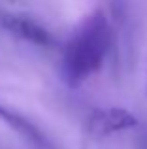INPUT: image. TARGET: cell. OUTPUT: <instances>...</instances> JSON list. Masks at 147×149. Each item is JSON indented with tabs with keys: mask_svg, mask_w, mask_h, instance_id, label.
Listing matches in <instances>:
<instances>
[{
	"mask_svg": "<svg viewBox=\"0 0 147 149\" xmlns=\"http://www.w3.org/2000/svg\"><path fill=\"white\" fill-rule=\"evenodd\" d=\"M111 45V26L100 10L92 11L74 29L62 49L60 72L68 85L83 83L102 68Z\"/></svg>",
	"mask_w": 147,
	"mask_h": 149,
	"instance_id": "obj_1",
	"label": "cell"
},
{
	"mask_svg": "<svg viewBox=\"0 0 147 149\" xmlns=\"http://www.w3.org/2000/svg\"><path fill=\"white\" fill-rule=\"evenodd\" d=\"M0 121L6 123L11 130H15V134L21 136L32 149H57L36 123L4 104H0Z\"/></svg>",
	"mask_w": 147,
	"mask_h": 149,
	"instance_id": "obj_2",
	"label": "cell"
},
{
	"mask_svg": "<svg viewBox=\"0 0 147 149\" xmlns=\"http://www.w3.org/2000/svg\"><path fill=\"white\" fill-rule=\"evenodd\" d=\"M2 21V26L6 30H10L13 36L21 38V40H26L28 44L40 45V47H49L53 45V36L47 29L40 25V23L32 21L30 17H25V15H15V13H4L0 17Z\"/></svg>",
	"mask_w": 147,
	"mask_h": 149,
	"instance_id": "obj_3",
	"label": "cell"
},
{
	"mask_svg": "<svg viewBox=\"0 0 147 149\" xmlns=\"http://www.w3.org/2000/svg\"><path fill=\"white\" fill-rule=\"evenodd\" d=\"M138 125V119L130 111L123 108H110V109H96L89 119V130L94 136H106L111 132L126 130Z\"/></svg>",
	"mask_w": 147,
	"mask_h": 149,
	"instance_id": "obj_4",
	"label": "cell"
}]
</instances>
